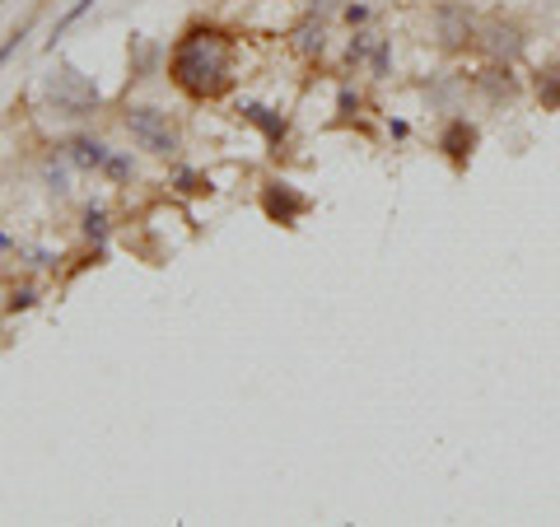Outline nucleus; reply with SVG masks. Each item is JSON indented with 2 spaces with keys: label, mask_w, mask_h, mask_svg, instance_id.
Segmentation results:
<instances>
[{
  "label": "nucleus",
  "mask_w": 560,
  "mask_h": 527,
  "mask_svg": "<svg viewBox=\"0 0 560 527\" xmlns=\"http://www.w3.org/2000/svg\"><path fill=\"white\" fill-rule=\"evenodd\" d=\"M168 75L187 98H220L234 80V43L220 28H191L173 47Z\"/></svg>",
  "instance_id": "nucleus-1"
},
{
  "label": "nucleus",
  "mask_w": 560,
  "mask_h": 527,
  "mask_svg": "<svg viewBox=\"0 0 560 527\" xmlns=\"http://www.w3.org/2000/svg\"><path fill=\"white\" fill-rule=\"evenodd\" d=\"M47 98H51V108H57L61 117H84V113H94L98 90L80 75V70H70V66H66L61 75H51V80H47Z\"/></svg>",
  "instance_id": "nucleus-2"
},
{
  "label": "nucleus",
  "mask_w": 560,
  "mask_h": 527,
  "mask_svg": "<svg viewBox=\"0 0 560 527\" xmlns=\"http://www.w3.org/2000/svg\"><path fill=\"white\" fill-rule=\"evenodd\" d=\"M127 131L140 150H150V154H173L178 150V131H173V121L168 113L160 108H131L127 113Z\"/></svg>",
  "instance_id": "nucleus-3"
},
{
  "label": "nucleus",
  "mask_w": 560,
  "mask_h": 527,
  "mask_svg": "<svg viewBox=\"0 0 560 527\" xmlns=\"http://www.w3.org/2000/svg\"><path fill=\"white\" fill-rule=\"evenodd\" d=\"M261 210H267L276 224H300L308 215V197H300L290 183H267L261 187Z\"/></svg>",
  "instance_id": "nucleus-4"
},
{
  "label": "nucleus",
  "mask_w": 560,
  "mask_h": 527,
  "mask_svg": "<svg viewBox=\"0 0 560 527\" xmlns=\"http://www.w3.org/2000/svg\"><path fill=\"white\" fill-rule=\"evenodd\" d=\"M440 145H444V154H448V160L453 164H467L471 160V145H477V127H467V121L463 117H453L448 121V131H444V140H440Z\"/></svg>",
  "instance_id": "nucleus-5"
},
{
  "label": "nucleus",
  "mask_w": 560,
  "mask_h": 527,
  "mask_svg": "<svg viewBox=\"0 0 560 527\" xmlns=\"http://www.w3.org/2000/svg\"><path fill=\"white\" fill-rule=\"evenodd\" d=\"M243 121H253V127L261 131V136H267V145H280V140H285V117H280V113H271V108H261V103H243Z\"/></svg>",
  "instance_id": "nucleus-6"
},
{
  "label": "nucleus",
  "mask_w": 560,
  "mask_h": 527,
  "mask_svg": "<svg viewBox=\"0 0 560 527\" xmlns=\"http://www.w3.org/2000/svg\"><path fill=\"white\" fill-rule=\"evenodd\" d=\"M70 154H75V164H84V168H103L113 160L108 150L98 145V140H75V145H70Z\"/></svg>",
  "instance_id": "nucleus-7"
},
{
  "label": "nucleus",
  "mask_w": 560,
  "mask_h": 527,
  "mask_svg": "<svg viewBox=\"0 0 560 527\" xmlns=\"http://www.w3.org/2000/svg\"><path fill=\"white\" fill-rule=\"evenodd\" d=\"M537 98L547 103V108L560 113V70H547V75H537Z\"/></svg>",
  "instance_id": "nucleus-8"
},
{
  "label": "nucleus",
  "mask_w": 560,
  "mask_h": 527,
  "mask_svg": "<svg viewBox=\"0 0 560 527\" xmlns=\"http://www.w3.org/2000/svg\"><path fill=\"white\" fill-rule=\"evenodd\" d=\"M210 183L206 178H197V173H178V191H187V197H191V191H206Z\"/></svg>",
  "instance_id": "nucleus-9"
},
{
  "label": "nucleus",
  "mask_w": 560,
  "mask_h": 527,
  "mask_svg": "<svg viewBox=\"0 0 560 527\" xmlns=\"http://www.w3.org/2000/svg\"><path fill=\"white\" fill-rule=\"evenodd\" d=\"M346 20H350V24H364V20H370V10H364V5H350Z\"/></svg>",
  "instance_id": "nucleus-10"
},
{
  "label": "nucleus",
  "mask_w": 560,
  "mask_h": 527,
  "mask_svg": "<svg viewBox=\"0 0 560 527\" xmlns=\"http://www.w3.org/2000/svg\"><path fill=\"white\" fill-rule=\"evenodd\" d=\"M84 224H90V234L103 238V210H90V220H84Z\"/></svg>",
  "instance_id": "nucleus-11"
},
{
  "label": "nucleus",
  "mask_w": 560,
  "mask_h": 527,
  "mask_svg": "<svg viewBox=\"0 0 560 527\" xmlns=\"http://www.w3.org/2000/svg\"><path fill=\"white\" fill-rule=\"evenodd\" d=\"M313 5H318V10H327V5H337V0H313Z\"/></svg>",
  "instance_id": "nucleus-12"
}]
</instances>
